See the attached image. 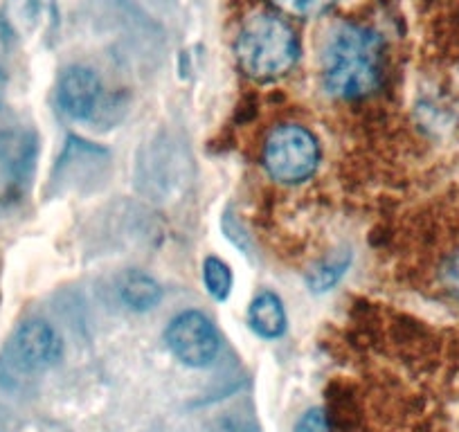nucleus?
<instances>
[{
	"mask_svg": "<svg viewBox=\"0 0 459 432\" xmlns=\"http://www.w3.org/2000/svg\"><path fill=\"white\" fill-rule=\"evenodd\" d=\"M383 41L374 30L344 23L331 34L322 56L325 88L338 99H363L381 83Z\"/></svg>",
	"mask_w": 459,
	"mask_h": 432,
	"instance_id": "f257e3e1",
	"label": "nucleus"
},
{
	"mask_svg": "<svg viewBox=\"0 0 459 432\" xmlns=\"http://www.w3.org/2000/svg\"><path fill=\"white\" fill-rule=\"evenodd\" d=\"M241 70L255 82H275L295 68L299 41L293 28L275 14L250 16L235 43Z\"/></svg>",
	"mask_w": 459,
	"mask_h": 432,
	"instance_id": "f03ea898",
	"label": "nucleus"
},
{
	"mask_svg": "<svg viewBox=\"0 0 459 432\" xmlns=\"http://www.w3.org/2000/svg\"><path fill=\"white\" fill-rule=\"evenodd\" d=\"M320 165V144L299 125L277 126L264 147V167L277 183L298 185L311 178Z\"/></svg>",
	"mask_w": 459,
	"mask_h": 432,
	"instance_id": "7ed1b4c3",
	"label": "nucleus"
},
{
	"mask_svg": "<svg viewBox=\"0 0 459 432\" xmlns=\"http://www.w3.org/2000/svg\"><path fill=\"white\" fill-rule=\"evenodd\" d=\"M165 342L176 360L187 367H207L219 356L221 341L210 317L201 311H183L169 322Z\"/></svg>",
	"mask_w": 459,
	"mask_h": 432,
	"instance_id": "20e7f679",
	"label": "nucleus"
},
{
	"mask_svg": "<svg viewBox=\"0 0 459 432\" xmlns=\"http://www.w3.org/2000/svg\"><path fill=\"white\" fill-rule=\"evenodd\" d=\"M3 23L25 43H41L55 37L59 28V7L56 0H5Z\"/></svg>",
	"mask_w": 459,
	"mask_h": 432,
	"instance_id": "39448f33",
	"label": "nucleus"
},
{
	"mask_svg": "<svg viewBox=\"0 0 459 432\" xmlns=\"http://www.w3.org/2000/svg\"><path fill=\"white\" fill-rule=\"evenodd\" d=\"M59 333L43 320H30L12 338V359L23 372H43L61 359Z\"/></svg>",
	"mask_w": 459,
	"mask_h": 432,
	"instance_id": "423d86ee",
	"label": "nucleus"
},
{
	"mask_svg": "<svg viewBox=\"0 0 459 432\" xmlns=\"http://www.w3.org/2000/svg\"><path fill=\"white\" fill-rule=\"evenodd\" d=\"M104 88L100 77L83 65H73L64 70L56 83V101L59 108L73 120H91L97 113Z\"/></svg>",
	"mask_w": 459,
	"mask_h": 432,
	"instance_id": "0eeeda50",
	"label": "nucleus"
},
{
	"mask_svg": "<svg viewBox=\"0 0 459 432\" xmlns=\"http://www.w3.org/2000/svg\"><path fill=\"white\" fill-rule=\"evenodd\" d=\"M248 324L264 341H275L286 332V308L280 295L262 290L248 307Z\"/></svg>",
	"mask_w": 459,
	"mask_h": 432,
	"instance_id": "6e6552de",
	"label": "nucleus"
},
{
	"mask_svg": "<svg viewBox=\"0 0 459 432\" xmlns=\"http://www.w3.org/2000/svg\"><path fill=\"white\" fill-rule=\"evenodd\" d=\"M120 298L131 311H149L162 298L160 284L152 275L140 271H129L122 277Z\"/></svg>",
	"mask_w": 459,
	"mask_h": 432,
	"instance_id": "1a4fd4ad",
	"label": "nucleus"
},
{
	"mask_svg": "<svg viewBox=\"0 0 459 432\" xmlns=\"http://www.w3.org/2000/svg\"><path fill=\"white\" fill-rule=\"evenodd\" d=\"M351 266V255L350 253H333L331 257L322 259L317 266H313L307 275V284L311 289V293H329L342 275L347 272V268Z\"/></svg>",
	"mask_w": 459,
	"mask_h": 432,
	"instance_id": "9d476101",
	"label": "nucleus"
},
{
	"mask_svg": "<svg viewBox=\"0 0 459 432\" xmlns=\"http://www.w3.org/2000/svg\"><path fill=\"white\" fill-rule=\"evenodd\" d=\"M203 284H205L210 298L225 302L232 293V284H235V277L230 271L228 264L219 257H207L203 262Z\"/></svg>",
	"mask_w": 459,
	"mask_h": 432,
	"instance_id": "9b49d317",
	"label": "nucleus"
},
{
	"mask_svg": "<svg viewBox=\"0 0 459 432\" xmlns=\"http://www.w3.org/2000/svg\"><path fill=\"white\" fill-rule=\"evenodd\" d=\"M273 7L298 19H313L333 7L335 0H268Z\"/></svg>",
	"mask_w": 459,
	"mask_h": 432,
	"instance_id": "f8f14e48",
	"label": "nucleus"
},
{
	"mask_svg": "<svg viewBox=\"0 0 459 432\" xmlns=\"http://www.w3.org/2000/svg\"><path fill=\"white\" fill-rule=\"evenodd\" d=\"M295 432H331L325 410L313 408L307 414H302V419L295 426Z\"/></svg>",
	"mask_w": 459,
	"mask_h": 432,
	"instance_id": "ddd939ff",
	"label": "nucleus"
},
{
	"mask_svg": "<svg viewBox=\"0 0 459 432\" xmlns=\"http://www.w3.org/2000/svg\"><path fill=\"white\" fill-rule=\"evenodd\" d=\"M444 281H446V286H448L450 293L457 295L459 298V253L453 255V257L448 259V264H446Z\"/></svg>",
	"mask_w": 459,
	"mask_h": 432,
	"instance_id": "4468645a",
	"label": "nucleus"
},
{
	"mask_svg": "<svg viewBox=\"0 0 459 432\" xmlns=\"http://www.w3.org/2000/svg\"><path fill=\"white\" fill-rule=\"evenodd\" d=\"M5 92H7V74L3 73V68H0V104H3V99H5Z\"/></svg>",
	"mask_w": 459,
	"mask_h": 432,
	"instance_id": "2eb2a0df",
	"label": "nucleus"
}]
</instances>
